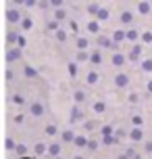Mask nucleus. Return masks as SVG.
<instances>
[{
    "label": "nucleus",
    "mask_w": 152,
    "mask_h": 159,
    "mask_svg": "<svg viewBox=\"0 0 152 159\" xmlns=\"http://www.w3.org/2000/svg\"><path fill=\"white\" fill-rule=\"evenodd\" d=\"M144 48H142V42H133V46H131V50L127 52V59L129 63H140L142 59H144Z\"/></svg>",
    "instance_id": "f257e3e1"
},
{
    "label": "nucleus",
    "mask_w": 152,
    "mask_h": 159,
    "mask_svg": "<svg viewBox=\"0 0 152 159\" xmlns=\"http://www.w3.org/2000/svg\"><path fill=\"white\" fill-rule=\"evenodd\" d=\"M129 82H131V78H129V73H125V71L115 73V78H112V84H115V86L119 88V90L127 88V86H129Z\"/></svg>",
    "instance_id": "f03ea898"
},
{
    "label": "nucleus",
    "mask_w": 152,
    "mask_h": 159,
    "mask_svg": "<svg viewBox=\"0 0 152 159\" xmlns=\"http://www.w3.org/2000/svg\"><path fill=\"white\" fill-rule=\"evenodd\" d=\"M19 59H23V48L15 44L13 48H8V50H6V65L15 63V61H19Z\"/></svg>",
    "instance_id": "7ed1b4c3"
},
{
    "label": "nucleus",
    "mask_w": 152,
    "mask_h": 159,
    "mask_svg": "<svg viewBox=\"0 0 152 159\" xmlns=\"http://www.w3.org/2000/svg\"><path fill=\"white\" fill-rule=\"evenodd\" d=\"M127 61H129L127 55H125V52H119V50L111 57V65H112V67H117V69H121V67L127 63Z\"/></svg>",
    "instance_id": "20e7f679"
},
{
    "label": "nucleus",
    "mask_w": 152,
    "mask_h": 159,
    "mask_svg": "<svg viewBox=\"0 0 152 159\" xmlns=\"http://www.w3.org/2000/svg\"><path fill=\"white\" fill-rule=\"evenodd\" d=\"M44 111H46V107H44L42 101H33V103L29 105V115H32V117H42Z\"/></svg>",
    "instance_id": "39448f33"
},
{
    "label": "nucleus",
    "mask_w": 152,
    "mask_h": 159,
    "mask_svg": "<svg viewBox=\"0 0 152 159\" xmlns=\"http://www.w3.org/2000/svg\"><path fill=\"white\" fill-rule=\"evenodd\" d=\"M129 140L131 143H144V130L140 126H131V130H129Z\"/></svg>",
    "instance_id": "423d86ee"
},
{
    "label": "nucleus",
    "mask_w": 152,
    "mask_h": 159,
    "mask_svg": "<svg viewBox=\"0 0 152 159\" xmlns=\"http://www.w3.org/2000/svg\"><path fill=\"white\" fill-rule=\"evenodd\" d=\"M23 19V13L19 8H6V21L8 23H21Z\"/></svg>",
    "instance_id": "0eeeda50"
},
{
    "label": "nucleus",
    "mask_w": 152,
    "mask_h": 159,
    "mask_svg": "<svg viewBox=\"0 0 152 159\" xmlns=\"http://www.w3.org/2000/svg\"><path fill=\"white\" fill-rule=\"evenodd\" d=\"M69 121H71V124L83 121V111L79 109V105H77V103H73V107H71V115H69Z\"/></svg>",
    "instance_id": "6e6552de"
},
{
    "label": "nucleus",
    "mask_w": 152,
    "mask_h": 159,
    "mask_svg": "<svg viewBox=\"0 0 152 159\" xmlns=\"http://www.w3.org/2000/svg\"><path fill=\"white\" fill-rule=\"evenodd\" d=\"M100 23H102V21H98L96 17H94V19H90L88 23H86V32L92 34V36H98V34H100Z\"/></svg>",
    "instance_id": "1a4fd4ad"
},
{
    "label": "nucleus",
    "mask_w": 152,
    "mask_h": 159,
    "mask_svg": "<svg viewBox=\"0 0 152 159\" xmlns=\"http://www.w3.org/2000/svg\"><path fill=\"white\" fill-rule=\"evenodd\" d=\"M104 57H102V48H96V50H92L90 52V63L94 65V67H98V65H102Z\"/></svg>",
    "instance_id": "9d476101"
},
{
    "label": "nucleus",
    "mask_w": 152,
    "mask_h": 159,
    "mask_svg": "<svg viewBox=\"0 0 152 159\" xmlns=\"http://www.w3.org/2000/svg\"><path fill=\"white\" fill-rule=\"evenodd\" d=\"M98 82H100V73H98L96 69H90V71L86 73V84H88V86H96Z\"/></svg>",
    "instance_id": "9b49d317"
},
{
    "label": "nucleus",
    "mask_w": 152,
    "mask_h": 159,
    "mask_svg": "<svg viewBox=\"0 0 152 159\" xmlns=\"http://www.w3.org/2000/svg\"><path fill=\"white\" fill-rule=\"evenodd\" d=\"M88 143H90V138L86 134H77L75 140H73V147L75 149H88Z\"/></svg>",
    "instance_id": "f8f14e48"
},
{
    "label": "nucleus",
    "mask_w": 152,
    "mask_h": 159,
    "mask_svg": "<svg viewBox=\"0 0 152 159\" xmlns=\"http://www.w3.org/2000/svg\"><path fill=\"white\" fill-rule=\"evenodd\" d=\"M67 71H69V78L75 80L77 75H79V63H77L75 59H73V61H69V63H67Z\"/></svg>",
    "instance_id": "ddd939ff"
},
{
    "label": "nucleus",
    "mask_w": 152,
    "mask_h": 159,
    "mask_svg": "<svg viewBox=\"0 0 152 159\" xmlns=\"http://www.w3.org/2000/svg\"><path fill=\"white\" fill-rule=\"evenodd\" d=\"M86 101H88V92L86 90H73V103L83 105Z\"/></svg>",
    "instance_id": "4468645a"
},
{
    "label": "nucleus",
    "mask_w": 152,
    "mask_h": 159,
    "mask_svg": "<svg viewBox=\"0 0 152 159\" xmlns=\"http://www.w3.org/2000/svg\"><path fill=\"white\" fill-rule=\"evenodd\" d=\"M140 71L142 73H152V57H144L140 61Z\"/></svg>",
    "instance_id": "2eb2a0df"
},
{
    "label": "nucleus",
    "mask_w": 152,
    "mask_h": 159,
    "mask_svg": "<svg viewBox=\"0 0 152 159\" xmlns=\"http://www.w3.org/2000/svg\"><path fill=\"white\" fill-rule=\"evenodd\" d=\"M58 136H61V140H63V143H71L73 144V140H75V136H77V134L73 132L71 128H67V130H63Z\"/></svg>",
    "instance_id": "dca6fc26"
},
{
    "label": "nucleus",
    "mask_w": 152,
    "mask_h": 159,
    "mask_svg": "<svg viewBox=\"0 0 152 159\" xmlns=\"http://www.w3.org/2000/svg\"><path fill=\"white\" fill-rule=\"evenodd\" d=\"M100 140H102V144H104V147H115L117 143H121V140H119V138H117L115 134H106V136H100Z\"/></svg>",
    "instance_id": "f3484780"
},
{
    "label": "nucleus",
    "mask_w": 152,
    "mask_h": 159,
    "mask_svg": "<svg viewBox=\"0 0 152 159\" xmlns=\"http://www.w3.org/2000/svg\"><path fill=\"white\" fill-rule=\"evenodd\" d=\"M56 30H61V21L52 17V19H48V21H46V32H48V34H54Z\"/></svg>",
    "instance_id": "a211bd4d"
},
{
    "label": "nucleus",
    "mask_w": 152,
    "mask_h": 159,
    "mask_svg": "<svg viewBox=\"0 0 152 159\" xmlns=\"http://www.w3.org/2000/svg\"><path fill=\"white\" fill-rule=\"evenodd\" d=\"M150 11H152L150 0H142V2H137V13H140V15H150Z\"/></svg>",
    "instance_id": "6ab92c4d"
},
{
    "label": "nucleus",
    "mask_w": 152,
    "mask_h": 159,
    "mask_svg": "<svg viewBox=\"0 0 152 159\" xmlns=\"http://www.w3.org/2000/svg\"><path fill=\"white\" fill-rule=\"evenodd\" d=\"M140 38H142V32H140L137 27H129L127 30V40L129 42H140Z\"/></svg>",
    "instance_id": "aec40b11"
},
{
    "label": "nucleus",
    "mask_w": 152,
    "mask_h": 159,
    "mask_svg": "<svg viewBox=\"0 0 152 159\" xmlns=\"http://www.w3.org/2000/svg\"><path fill=\"white\" fill-rule=\"evenodd\" d=\"M119 21L123 25H133V13H131V11H123L121 17H119Z\"/></svg>",
    "instance_id": "412c9836"
},
{
    "label": "nucleus",
    "mask_w": 152,
    "mask_h": 159,
    "mask_svg": "<svg viewBox=\"0 0 152 159\" xmlns=\"http://www.w3.org/2000/svg\"><path fill=\"white\" fill-rule=\"evenodd\" d=\"M75 61H77V63H90V52L88 50H77V52H75Z\"/></svg>",
    "instance_id": "4be33fe9"
},
{
    "label": "nucleus",
    "mask_w": 152,
    "mask_h": 159,
    "mask_svg": "<svg viewBox=\"0 0 152 159\" xmlns=\"http://www.w3.org/2000/svg\"><path fill=\"white\" fill-rule=\"evenodd\" d=\"M112 40H115V42H125V40H127V30H115V32H112Z\"/></svg>",
    "instance_id": "5701e85b"
},
{
    "label": "nucleus",
    "mask_w": 152,
    "mask_h": 159,
    "mask_svg": "<svg viewBox=\"0 0 152 159\" xmlns=\"http://www.w3.org/2000/svg\"><path fill=\"white\" fill-rule=\"evenodd\" d=\"M44 134L50 136V138H54V136H56V134H61V132H58L56 124H46V126H44Z\"/></svg>",
    "instance_id": "b1692460"
},
{
    "label": "nucleus",
    "mask_w": 152,
    "mask_h": 159,
    "mask_svg": "<svg viewBox=\"0 0 152 159\" xmlns=\"http://www.w3.org/2000/svg\"><path fill=\"white\" fill-rule=\"evenodd\" d=\"M54 38H56V42H67V38H69V30H65V27L56 30V32H54Z\"/></svg>",
    "instance_id": "393cba45"
},
{
    "label": "nucleus",
    "mask_w": 152,
    "mask_h": 159,
    "mask_svg": "<svg viewBox=\"0 0 152 159\" xmlns=\"http://www.w3.org/2000/svg\"><path fill=\"white\" fill-rule=\"evenodd\" d=\"M23 75L27 80H33L36 75H38V69H36V67H32V65H25V67H23Z\"/></svg>",
    "instance_id": "a878e982"
},
{
    "label": "nucleus",
    "mask_w": 152,
    "mask_h": 159,
    "mask_svg": "<svg viewBox=\"0 0 152 159\" xmlns=\"http://www.w3.org/2000/svg\"><path fill=\"white\" fill-rule=\"evenodd\" d=\"M48 155L50 157H58V155H61V144L58 143H50L48 144Z\"/></svg>",
    "instance_id": "bb28decb"
},
{
    "label": "nucleus",
    "mask_w": 152,
    "mask_h": 159,
    "mask_svg": "<svg viewBox=\"0 0 152 159\" xmlns=\"http://www.w3.org/2000/svg\"><path fill=\"white\" fill-rule=\"evenodd\" d=\"M92 111L94 113H104L106 111V103H104V101H94V103H92Z\"/></svg>",
    "instance_id": "cd10ccee"
},
{
    "label": "nucleus",
    "mask_w": 152,
    "mask_h": 159,
    "mask_svg": "<svg viewBox=\"0 0 152 159\" xmlns=\"http://www.w3.org/2000/svg\"><path fill=\"white\" fill-rule=\"evenodd\" d=\"M19 27H21V32H29V30L33 27V21L29 19V17H23L21 23H19Z\"/></svg>",
    "instance_id": "c85d7f7f"
},
{
    "label": "nucleus",
    "mask_w": 152,
    "mask_h": 159,
    "mask_svg": "<svg viewBox=\"0 0 152 159\" xmlns=\"http://www.w3.org/2000/svg\"><path fill=\"white\" fill-rule=\"evenodd\" d=\"M96 19L98 21H108L111 19V13H108V8H104V7H100V11H98V15H96Z\"/></svg>",
    "instance_id": "c756f323"
},
{
    "label": "nucleus",
    "mask_w": 152,
    "mask_h": 159,
    "mask_svg": "<svg viewBox=\"0 0 152 159\" xmlns=\"http://www.w3.org/2000/svg\"><path fill=\"white\" fill-rule=\"evenodd\" d=\"M75 46H77V50H88L90 48V40L88 38H77L75 40Z\"/></svg>",
    "instance_id": "7c9ffc66"
},
{
    "label": "nucleus",
    "mask_w": 152,
    "mask_h": 159,
    "mask_svg": "<svg viewBox=\"0 0 152 159\" xmlns=\"http://www.w3.org/2000/svg\"><path fill=\"white\" fill-rule=\"evenodd\" d=\"M129 121H131V126H144V117L140 115V113H131V117H129Z\"/></svg>",
    "instance_id": "2f4dec72"
},
{
    "label": "nucleus",
    "mask_w": 152,
    "mask_h": 159,
    "mask_svg": "<svg viewBox=\"0 0 152 159\" xmlns=\"http://www.w3.org/2000/svg\"><path fill=\"white\" fill-rule=\"evenodd\" d=\"M33 153L40 157V155H44V153H48V144L44 143H36V147H33Z\"/></svg>",
    "instance_id": "473e14b6"
},
{
    "label": "nucleus",
    "mask_w": 152,
    "mask_h": 159,
    "mask_svg": "<svg viewBox=\"0 0 152 159\" xmlns=\"http://www.w3.org/2000/svg\"><path fill=\"white\" fill-rule=\"evenodd\" d=\"M54 19H58V21H67V11H65L63 7L54 8Z\"/></svg>",
    "instance_id": "72a5a7b5"
},
{
    "label": "nucleus",
    "mask_w": 152,
    "mask_h": 159,
    "mask_svg": "<svg viewBox=\"0 0 152 159\" xmlns=\"http://www.w3.org/2000/svg\"><path fill=\"white\" fill-rule=\"evenodd\" d=\"M15 155H17V157H25V155H27V147H25L23 143H17V147H15Z\"/></svg>",
    "instance_id": "f704fd0d"
},
{
    "label": "nucleus",
    "mask_w": 152,
    "mask_h": 159,
    "mask_svg": "<svg viewBox=\"0 0 152 159\" xmlns=\"http://www.w3.org/2000/svg\"><path fill=\"white\" fill-rule=\"evenodd\" d=\"M96 124H98V121H94V119H86L81 126H83L86 132H94V130H96Z\"/></svg>",
    "instance_id": "c9c22d12"
},
{
    "label": "nucleus",
    "mask_w": 152,
    "mask_h": 159,
    "mask_svg": "<svg viewBox=\"0 0 152 159\" xmlns=\"http://www.w3.org/2000/svg\"><path fill=\"white\" fill-rule=\"evenodd\" d=\"M140 42H142V44H152V32H150V30H144V32H142Z\"/></svg>",
    "instance_id": "e433bc0d"
},
{
    "label": "nucleus",
    "mask_w": 152,
    "mask_h": 159,
    "mask_svg": "<svg viewBox=\"0 0 152 159\" xmlns=\"http://www.w3.org/2000/svg\"><path fill=\"white\" fill-rule=\"evenodd\" d=\"M15 147H17L15 138H11V136H6V138H4V149H6V151H15Z\"/></svg>",
    "instance_id": "4c0bfd02"
},
{
    "label": "nucleus",
    "mask_w": 152,
    "mask_h": 159,
    "mask_svg": "<svg viewBox=\"0 0 152 159\" xmlns=\"http://www.w3.org/2000/svg\"><path fill=\"white\" fill-rule=\"evenodd\" d=\"M13 103H15L17 107H25V96L17 92V94H13Z\"/></svg>",
    "instance_id": "58836bf2"
},
{
    "label": "nucleus",
    "mask_w": 152,
    "mask_h": 159,
    "mask_svg": "<svg viewBox=\"0 0 152 159\" xmlns=\"http://www.w3.org/2000/svg\"><path fill=\"white\" fill-rule=\"evenodd\" d=\"M17 40H19V34L6 32V44H8V46H11V44H17Z\"/></svg>",
    "instance_id": "ea45409f"
},
{
    "label": "nucleus",
    "mask_w": 152,
    "mask_h": 159,
    "mask_svg": "<svg viewBox=\"0 0 152 159\" xmlns=\"http://www.w3.org/2000/svg\"><path fill=\"white\" fill-rule=\"evenodd\" d=\"M106 134H115V128H112L111 124H106V126L100 128V136H106Z\"/></svg>",
    "instance_id": "a19ab883"
},
{
    "label": "nucleus",
    "mask_w": 152,
    "mask_h": 159,
    "mask_svg": "<svg viewBox=\"0 0 152 159\" xmlns=\"http://www.w3.org/2000/svg\"><path fill=\"white\" fill-rule=\"evenodd\" d=\"M127 101H129V103H131V105L140 103V94H137L136 90H133V92H129V94H127Z\"/></svg>",
    "instance_id": "79ce46f5"
},
{
    "label": "nucleus",
    "mask_w": 152,
    "mask_h": 159,
    "mask_svg": "<svg viewBox=\"0 0 152 159\" xmlns=\"http://www.w3.org/2000/svg\"><path fill=\"white\" fill-rule=\"evenodd\" d=\"M115 136H117L119 140H123L125 136H129V132H125V128H117V130H115Z\"/></svg>",
    "instance_id": "37998d69"
},
{
    "label": "nucleus",
    "mask_w": 152,
    "mask_h": 159,
    "mask_svg": "<svg viewBox=\"0 0 152 159\" xmlns=\"http://www.w3.org/2000/svg\"><path fill=\"white\" fill-rule=\"evenodd\" d=\"M98 11H100V7H98V4H94V2H92V4H88V13H90L92 17H96Z\"/></svg>",
    "instance_id": "c03bdc74"
},
{
    "label": "nucleus",
    "mask_w": 152,
    "mask_h": 159,
    "mask_svg": "<svg viewBox=\"0 0 152 159\" xmlns=\"http://www.w3.org/2000/svg\"><path fill=\"white\" fill-rule=\"evenodd\" d=\"M100 143H102V140H100ZM100 143H98V140H92V138H90V143H88V151H98Z\"/></svg>",
    "instance_id": "a18cd8bd"
},
{
    "label": "nucleus",
    "mask_w": 152,
    "mask_h": 159,
    "mask_svg": "<svg viewBox=\"0 0 152 159\" xmlns=\"http://www.w3.org/2000/svg\"><path fill=\"white\" fill-rule=\"evenodd\" d=\"M4 80H6V82H13V80H15V71H13L11 67H6V71H4Z\"/></svg>",
    "instance_id": "49530a36"
},
{
    "label": "nucleus",
    "mask_w": 152,
    "mask_h": 159,
    "mask_svg": "<svg viewBox=\"0 0 152 159\" xmlns=\"http://www.w3.org/2000/svg\"><path fill=\"white\" fill-rule=\"evenodd\" d=\"M69 32H71V34H77V32H79V25H77V21H73V19L69 21Z\"/></svg>",
    "instance_id": "de8ad7c7"
},
{
    "label": "nucleus",
    "mask_w": 152,
    "mask_h": 159,
    "mask_svg": "<svg viewBox=\"0 0 152 159\" xmlns=\"http://www.w3.org/2000/svg\"><path fill=\"white\" fill-rule=\"evenodd\" d=\"M13 121H15L17 126H21V124H25V115L23 113H17L15 117H13Z\"/></svg>",
    "instance_id": "09e8293b"
},
{
    "label": "nucleus",
    "mask_w": 152,
    "mask_h": 159,
    "mask_svg": "<svg viewBox=\"0 0 152 159\" xmlns=\"http://www.w3.org/2000/svg\"><path fill=\"white\" fill-rule=\"evenodd\" d=\"M17 46H21V48H25V46H27V38H25L23 34H19V40H17Z\"/></svg>",
    "instance_id": "8fccbe9b"
},
{
    "label": "nucleus",
    "mask_w": 152,
    "mask_h": 159,
    "mask_svg": "<svg viewBox=\"0 0 152 159\" xmlns=\"http://www.w3.org/2000/svg\"><path fill=\"white\" fill-rule=\"evenodd\" d=\"M144 153L152 155V140H144Z\"/></svg>",
    "instance_id": "3c124183"
},
{
    "label": "nucleus",
    "mask_w": 152,
    "mask_h": 159,
    "mask_svg": "<svg viewBox=\"0 0 152 159\" xmlns=\"http://www.w3.org/2000/svg\"><path fill=\"white\" fill-rule=\"evenodd\" d=\"M48 2H50V7H52V8H58V7H63L65 0H48Z\"/></svg>",
    "instance_id": "603ef678"
},
{
    "label": "nucleus",
    "mask_w": 152,
    "mask_h": 159,
    "mask_svg": "<svg viewBox=\"0 0 152 159\" xmlns=\"http://www.w3.org/2000/svg\"><path fill=\"white\" fill-rule=\"evenodd\" d=\"M146 92H148V94H152V78L146 82Z\"/></svg>",
    "instance_id": "864d4df0"
},
{
    "label": "nucleus",
    "mask_w": 152,
    "mask_h": 159,
    "mask_svg": "<svg viewBox=\"0 0 152 159\" xmlns=\"http://www.w3.org/2000/svg\"><path fill=\"white\" fill-rule=\"evenodd\" d=\"M36 4H38V0H25V7H27V8L36 7Z\"/></svg>",
    "instance_id": "5fc2aeb1"
},
{
    "label": "nucleus",
    "mask_w": 152,
    "mask_h": 159,
    "mask_svg": "<svg viewBox=\"0 0 152 159\" xmlns=\"http://www.w3.org/2000/svg\"><path fill=\"white\" fill-rule=\"evenodd\" d=\"M38 4H40V8H46V4H50V2H48V0H40Z\"/></svg>",
    "instance_id": "6e6d98bb"
},
{
    "label": "nucleus",
    "mask_w": 152,
    "mask_h": 159,
    "mask_svg": "<svg viewBox=\"0 0 152 159\" xmlns=\"http://www.w3.org/2000/svg\"><path fill=\"white\" fill-rule=\"evenodd\" d=\"M13 2H15L17 7H25V0H13Z\"/></svg>",
    "instance_id": "4d7b16f0"
},
{
    "label": "nucleus",
    "mask_w": 152,
    "mask_h": 159,
    "mask_svg": "<svg viewBox=\"0 0 152 159\" xmlns=\"http://www.w3.org/2000/svg\"><path fill=\"white\" fill-rule=\"evenodd\" d=\"M73 159H86V157H81V155H75V157H73Z\"/></svg>",
    "instance_id": "13d9d810"
},
{
    "label": "nucleus",
    "mask_w": 152,
    "mask_h": 159,
    "mask_svg": "<svg viewBox=\"0 0 152 159\" xmlns=\"http://www.w3.org/2000/svg\"><path fill=\"white\" fill-rule=\"evenodd\" d=\"M19 159H36V157H19Z\"/></svg>",
    "instance_id": "bf43d9fd"
}]
</instances>
